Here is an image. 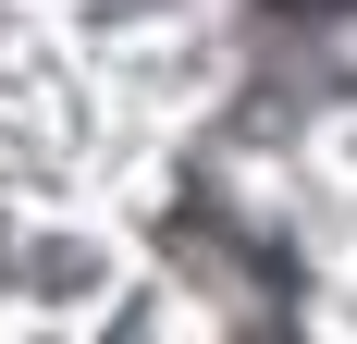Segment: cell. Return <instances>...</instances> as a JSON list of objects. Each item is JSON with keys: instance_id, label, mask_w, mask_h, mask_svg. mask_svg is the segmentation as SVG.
Wrapping results in <instances>:
<instances>
[{"instance_id": "obj_1", "label": "cell", "mask_w": 357, "mask_h": 344, "mask_svg": "<svg viewBox=\"0 0 357 344\" xmlns=\"http://www.w3.org/2000/svg\"><path fill=\"white\" fill-rule=\"evenodd\" d=\"M321 13H345V0H321Z\"/></svg>"}]
</instances>
